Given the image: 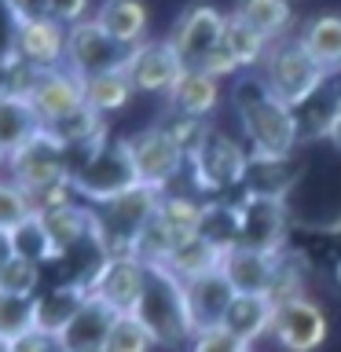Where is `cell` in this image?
Segmentation results:
<instances>
[{"label":"cell","mask_w":341,"mask_h":352,"mask_svg":"<svg viewBox=\"0 0 341 352\" xmlns=\"http://www.w3.org/2000/svg\"><path fill=\"white\" fill-rule=\"evenodd\" d=\"M231 107H235L242 143L253 158H294L301 147V125L297 110L283 103L264 85L261 74H239L231 85Z\"/></svg>","instance_id":"cell-1"},{"label":"cell","mask_w":341,"mask_h":352,"mask_svg":"<svg viewBox=\"0 0 341 352\" xmlns=\"http://www.w3.org/2000/svg\"><path fill=\"white\" fill-rule=\"evenodd\" d=\"M162 195L136 184L132 191L92 206V242L103 257H136V242L151 217L158 213Z\"/></svg>","instance_id":"cell-2"},{"label":"cell","mask_w":341,"mask_h":352,"mask_svg":"<svg viewBox=\"0 0 341 352\" xmlns=\"http://www.w3.org/2000/svg\"><path fill=\"white\" fill-rule=\"evenodd\" d=\"M136 316L147 323L158 349H169V352L191 345L198 334L191 305H187V286L169 268H162V264H151V283H147V294H143Z\"/></svg>","instance_id":"cell-3"},{"label":"cell","mask_w":341,"mask_h":352,"mask_svg":"<svg viewBox=\"0 0 341 352\" xmlns=\"http://www.w3.org/2000/svg\"><path fill=\"white\" fill-rule=\"evenodd\" d=\"M70 180L77 198L88 206H103L110 198L132 191L140 184V176H136V165H132L125 136H107L96 151H88L81 165L70 173Z\"/></svg>","instance_id":"cell-4"},{"label":"cell","mask_w":341,"mask_h":352,"mask_svg":"<svg viewBox=\"0 0 341 352\" xmlns=\"http://www.w3.org/2000/svg\"><path fill=\"white\" fill-rule=\"evenodd\" d=\"M250 162H253V154H250L246 143L228 136V132H220V129H213L202 140V147L187 158V173H191V184L202 195L228 198L231 191L246 187Z\"/></svg>","instance_id":"cell-5"},{"label":"cell","mask_w":341,"mask_h":352,"mask_svg":"<svg viewBox=\"0 0 341 352\" xmlns=\"http://www.w3.org/2000/svg\"><path fill=\"white\" fill-rule=\"evenodd\" d=\"M257 74L264 77V85H268L283 103H290L297 110L319 85L327 81L330 70H323V66H319L312 55L301 48V41H297V33H294V37L272 44L268 59L261 63Z\"/></svg>","instance_id":"cell-6"},{"label":"cell","mask_w":341,"mask_h":352,"mask_svg":"<svg viewBox=\"0 0 341 352\" xmlns=\"http://www.w3.org/2000/svg\"><path fill=\"white\" fill-rule=\"evenodd\" d=\"M125 143H129V154H132V165H136L140 184L151 187V191H158V195L169 191L187 169V154L180 151V143L162 129V121L129 132Z\"/></svg>","instance_id":"cell-7"},{"label":"cell","mask_w":341,"mask_h":352,"mask_svg":"<svg viewBox=\"0 0 341 352\" xmlns=\"http://www.w3.org/2000/svg\"><path fill=\"white\" fill-rule=\"evenodd\" d=\"M151 283V264L140 257H107L99 268L88 275V297L107 305L114 316H136L140 301Z\"/></svg>","instance_id":"cell-8"},{"label":"cell","mask_w":341,"mask_h":352,"mask_svg":"<svg viewBox=\"0 0 341 352\" xmlns=\"http://www.w3.org/2000/svg\"><path fill=\"white\" fill-rule=\"evenodd\" d=\"M239 246L257 250V253H283L286 239H290V206L279 195H257L242 191L239 195Z\"/></svg>","instance_id":"cell-9"},{"label":"cell","mask_w":341,"mask_h":352,"mask_svg":"<svg viewBox=\"0 0 341 352\" xmlns=\"http://www.w3.org/2000/svg\"><path fill=\"white\" fill-rule=\"evenodd\" d=\"M4 165H8L11 180L19 187H26L30 195H37L52 184L70 180V151H66L48 129H41L37 136H33L26 147H19Z\"/></svg>","instance_id":"cell-10"},{"label":"cell","mask_w":341,"mask_h":352,"mask_svg":"<svg viewBox=\"0 0 341 352\" xmlns=\"http://www.w3.org/2000/svg\"><path fill=\"white\" fill-rule=\"evenodd\" d=\"M224 30H228V15L213 4H191L176 19V26L169 33L173 48L180 52V59L187 70H202L220 44H224Z\"/></svg>","instance_id":"cell-11"},{"label":"cell","mask_w":341,"mask_h":352,"mask_svg":"<svg viewBox=\"0 0 341 352\" xmlns=\"http://www.w3.org/2000/svg\"><path fill=\"white\" fill-rule=\"evenodd\" d=\"M125 74L132 77L136 92H147V96H162L169 99L173 88L180 85V77L187 74V66L180 59V52L173 48L169 37H158V41H143L140 48L129 52L125 59Z\"/></svg>","instance_id":"cell-12"},{"label":"cell","mask_w":341,"mask_h":352,"mask_svg":"<svg viewBox=\"0 0 341 352\" xmlns=\"http://www.w3.org/2000/svg\"><path fill=\"white\" fill-rule=\"evenodd\" d=\"M125 59H129V52L99 26L96 15L70 26V37H66V66L77 77L88 81V77H99L107 70H121Z\"/></svg>","instance_id":"cell-13"},{"label":"cell","mask_w":341,"mask_h":352,"mask_svg":"<svg viewBox=\"0 0 341 352\" xmlns=\"http://www.w3.org/2000/svg\"><path fill=\"white\" fill-rule=\"evenodd\" d=\"M327 334H330L327 312L308 294L275 305L272 338L279 341V349H286V352H316L327 341Z\"/></svg>","instance_id":"cell-14"},{"label":"cell","mask_w":341,"mask_h":352,"mask_svg":"<svg viewBox=\"0 0 341 352\" xmlns=\"http://www.w3.org/2000/svg\"><path fill=\"white\" fill-rule=\"evenodd\" d=\"M26 99L37 110L41 125H52V121L74 114L77 107H85V77H77L70 66L44 70V74H37V81L26 92Z\"/></svg>","instance_id":"cell-15"},{"label":"cell","mask_w":341,"mask_h":352,"mask_svg":"<svg viewBox=\"0 0 341 352\" xmlns=\"http://www.w3.org/2000/svg\"><path fill=\"white\" fill-rule=\"evenodd\" d=\"M66 37H70V26H63L59 19L26 22L15 33V55L41 74L59 70V66H66Z\"/></svg>","instance_id":"cell-16"},{"label":"cell","mask_w":341,"mask_h":352,"mask_svg":"<svg viewBox=\"0 0 341 352\" xmlns=\"http://www.w3.org/2000/svg\"><path fill=\"white\" fill-rule=\"evenodd\" d=\"M341 118V70H330L327 81L297 107V125H301V143L330 140V129Z\"/></svg>","instance_id":"cell-17"},{"label":"cell","mask_w":341,"mask_h":352,"mask_svg":"<svg viewBox=\"0 0 341 352\" xmlns=\"http://www.w3.org/2000/svg\"><path fill=\"white\" fill-rule=\"evenodd\" d=\"M114 312L107 305H99L88 297V305L70 319V327L55 338L59 352H107L110 345V330H114Z\"/></svg>","instance_id":"cell-18"},{"label":"cell","mask_w":341,"mask_h":352,"mask_svg":"<svg viewBox=\"0 0 341 352\" xmlns=\"http://www.w3.org/2000/svg\"><path fill=\"white\" fill-rule=\"evenodd\" d=\"M220 81L206 70H187L180 77V85L173 88V96L165 99V114L176 118H195V121H209L220 107Z\"/></svg>","instance_id":"cell-19"},{"label":"cell","mask_w":341,"mask_h":352,"mask_svg":"<svg viewBox=\"0 0 341 352\" xmlns=\"http://www.w3.org/2000/svg\"><path fill=\"white\" fill-rule=\"evenodd\" d=\"M228 283L235 286V294H268L275 286V272H279V253H257V250H228L224 268Z\"/></svg>","instance_id":"cell-20"},{"label":"cell","mask_w":341,"mask_h":352,"mask_svg":"<svg viewBox=\"0 0 341 352\" xmlns=\"http://www.w3.org/2000/svg\"><path fill=\"white\" fill-rule=\"evenodd\" d=\"M85 305H88V286L85 283L66 279V283L48 286V290L37 294V330L48 338H59Z\"/></svg>","instance_id":"cell-21"},{"label":"cell","mask_w":341,"mask_h":352,"mask_svg":"<svg viewBox=\"0 0 341 352\" xmlns=\"http://www.w3.org/2000/svg\"><path fill=\"white\" fill-rule=\"evenodd\" d=\"M44 228H48L52 250H55V264L66 261L74 250H81L92 242V206L88 202H74L63 209H48L41 213Z\"/></svg>","instance_id":"cell-22"},{"label":"cell","mask_w":341,"mask_h":352,"mask_svg":"<svg viewBox=\"0 0 341 352\" xmlns=\"http://www.w3.org/2000/svg\"><path fill=\"white\" fill-rule=\"evenodd\" d=\"M96 22L114 37L125 52L140 48L143 41H151V11L143 0H103L96 11Z\"/></svg>","instance_id":"cell-23"},{"label":"cell","mask_w":341,"mask_h":352,"mask_svg":"<svg viewBox=\"0 0 341 352\" xmlns=\"http://www.w3.org/2000/svg\"><path fill=\"white\" fill-rule=\"evenodd\" d=\"M184 286H187V305H191V316H195L198 330L220 327V323H224V316H228V308H231V301L239 297L224 272L202 275V279L184 283Z\"/></svg>","instance_id":"cell-24"},{"label":"cell","mask_w":341,"mask_h":352,"mask_svg":"<svg viewBox=\"0 0 341 352\" xmlns=\"http://www.w3.org/2000/svg\"><path fill=\"white\" fill-rule=\"evenodd\" d=\"M41 129L44 125H41V118H37V110H33L30 99L4 88V92H0V154L11 158V154L19 147H26Z\"/></svg>","instance_id":"cell-25"},{"label":"cell","mask_w":341,"mask_h":352,"mask_svg":"<svg viewBox=\"0 0 341 352\" xmlns=\"http://www.w3.org/2000/svg\"><path fill=\"white\" fill-rule=\"evenodd\" d=\"M272 323H275V301L268 294H239L220 327H228L239 341L253 345L257 338L272 334Z\"/></svg>","instance_id":"cell-26"},{"label":"cell","mask_w":341,"mask_h":352,"mask_svg":"<svg viewBox=\"0 0 341 352\" xmlns=\"http://www.w3.org/2000/svg\"><path fill=\"white\" fill-rule=\"evenodd\" d=\"M297 41L323 70H341V15L338 11L312 15L297 30Z\"/></svg>","instance_id":"cell-27"},{"label":"cell","mask_w":341,"mask_h":352,"mask_svg":"<svg viewBox=\"0 0 341 352\" xmlns=\"http://www.w3.org/2000/svg\"><path fill=\"white\" fill-rule=\"evenodd\" d=\"M162 268H169L180 283H195V279H202V275H213V272L224 268V250H217L213 242H206L202 235H187Z\"/></svg>","instance_id":"cell-28"},{"label":"cell","mask_w":341,"mask_h":352,"mask_svg":"<svg viewBox=\"0 0 341 352\" xmlns=\"http://www.w3.org/2000/svg\"><path fill=\"white\" fill-rule=\"evenodd\" d=\"M239 228H242L239 198H213V202H202L195 235H202L206 242H213L217 250L228 253L239 246Z\"/></svg>","instance_id":"cell-29"},{"label":"cell","mask_w":341,"mask_h":352,"mask_svg":"<svg viewBox=\"0 0 341 352\" xmlns=\"http://www.w3.org/2000/svg\"><path fill=\"white\" fill-rule=\"evenodd\" d=\"M132 99H136V85H132V77L125 74V66H121V70H107L99 77H88V81H85V107H92L99 118L121 114Z\"/></svg>","instance_id":"cell-30"},{"label":"cell","mask_w":341,"mask_h":352,"mask_svg":"<svg viewBox=\"0 0 341 352\" xmlns=\"http://www.w3.org/2000/svg\"><path fill=\"white\" fill-rule=\"evenodd\" d=\"M231 15H239L246 26H253L257 33H264L272 44L294 37V33H290V26H294V8H290V0H239Z\"/></svg>","instance_id":"cell-31"},{"label":"cell","mask_w":341,"mask_h":352,"mask_svg":"<svg viewBox=\"0 0 341 352\" xmlns=\"http://www.w3.org/2000/svg\"><path fill=\"white\" fill-rule=\"evenodd\" d=\"M224 48L235 55V63H239L242 74H257L261 63L268 59V52H272V41L264 37V33H257L253 26H246V22H242L239 15H228Z\"/></svg>","instance_id":"cell-32"},{"label":"cell","mask_w":341,"mask_h":352,"mask_svg":"<svg viewBox=\"0 0 341 352\" xmlns=\"http://www.w3.org/2000/svg\"><path fill=\"white\" fill-rule=\"evenodd\" d=\"M297 165L294 158H253L250 162V176L242 191H257V195H279L286 198V191L297 184Z\"/></svg>","instance_id":"cell-33"},{"label":"cell","mask_w":341,"mask_h":352,"mask_svg":"<svg viewBox=\"0 0 341 352\" xmlns=\"http://www.w3.org/2000/svg\"><path fill=\"white\" fill-rule=\"evenodd\" d=\"M184 239H187L184 231H176L162 213H154L151 224L143 228L140 242H136V257H140L143 264H165V261H169L173 253H176V246H180Z\"/></svg>","instance_id":"cell-34"},{"label":"cell","mask_w":341,"mask_h":352,"mask_svg":"<svg viewBox=\"0 0 341 352\" xmlns=\"http://www.w3.org/2000/svg\"><path fill=\"white\" fill-rule=\"evenodd\" d=\"M11 242H15V257L22 261H33V264H55V250H52V239H48V228H44L41 213H33L26 224H19L11 231Z\"/></svg>","instance_id":"cell-35"},{"label":"cell","mask_w":341,"mask_h":352,"mask_svg":"<svg viewBox=\"0 0 341 352\" xmlns=\"http://www.w3.org/2000/svg\"><path fill=\"white\" fill-rule=\"evenodd\" d=\"M30 330H37V297L0 294V338L19 341Z\"/></svg>","instance_id":"cell-36"},{"label":"cell","mask_w":341,"mask_h":352,"mask_svg":"<svg viewBox=\"0 0 341 352\" xmlns=\"http://www.w3.org/2000/svg\"><path fill=\"white\" fill-rule=\"evenodd\" d=\"M154 349H158V341H154V334L140 316H118L114 319L107 352H154Z\"/></svg>","instance_id":"cell-37"},{"label":"cell","mask_w":341,"mask_h":352,"mask_svg":"<svg viewBox=\"0 0 341 352\" xmlns=\"http://www.w3.org/2000/svg\"><path fill=\"white\" fill-rule=\"evenodd\" d=\"M41 279H44V268L33 261H8L0 268V294H15V297H37L41 294Z\"/></svg>","instance_id":"cell-38"},{"label":"cell","mask_w":341,"mask_h":352,"mask_svg":"<svg viewBox=\"0 0 341 352\" xmlns=\"http://www.w3.org/2000/svg\"><path fill=\"white\" fill-rule=\"evenodd\" d=\"M33 213H37V206L26 187H19L15 180H0V231H15Z\"/></svg>","instance_id":"cell-39"},{"label":"cell","mask_w":341,"mask_h":352,"mask_svg":"<svg viewBox=\"0 0 341 352\" xmlns=\"http://www.w3.org/2000/svg\"><path fill=\"white\" fill-rule=\"evenodd\" d=\"M158 213L169 220L176 231H184V235H195L198 213H202V202H195V198H187V195L165 191V195H162V202H158Z\"/></svg>","instance_id":"cell-40"},{"label":"cell","mask_w":341,"mask_h":352,"mask_svg":"<svg viewBox=\"0 0 341 352\" xmlns=\"http://www.w3.org/2000/svg\"><path fill=\"white\" fill-rule=\"evenodd\" d=\"M162 129L169 132V136L180 143V151L187 154V158H191V154L202 147V140L209 136V132H213V125H209V121H195V118H176V114H165L162 118Z\"/></svg>","instance_id":"cell-41"},{"label":"cell","mask_w":341,"mask_h":352,"mask_svg":"<svg viewBox=\"0 0 341 352\" xmlns=\"http://www.w3.org/2000/svg\"><path fill=\"white\" fill-rule=\"evenodd\" d=\"M187 352H250V345L239 341L228 327H206V330L195 334V341L187 345Z\"/></svg>","instance_id":"cell-42"},{"label":"cell","mask_w":341,"mask_h":352,"mask_svg":"<svg viewBox=\"0 0 341 352\" xmlns=\"http://www.w3.org/2000/svg\"><path fill=\"white\" fill-rule=\"evenodd\" d=\"M8 11L15 15L19 26H26V22H44V19H55L52 15V0H4Z\"/></svg>","instance_id":"cell-43"},{"label":"cell","mask_w":341,"mask_h":352,"mask_svg":"<svg viewBox=\"0 0 341 352\" xmlns=\"http://www.w3.org/2000/svg\"><path fill=\"white\" fill-rule=\"evenodd\" d=\"M88 8H92V0H52V15L59 19L63 26H77V22L92 19Z\"/></svg>","instance_id":"cell-44"},{"label":"cell","mask_w":341,"mask_h":352,"mask_svg":"<svg viewBox=\"0 0 341 352\" xmlns=\"http://www.w3.org/2000/svg\"><path fill=\"white\" fill-rule=\"evenodd\" d=\"M11 352H59V345H55V338L41 334V330H30L19 341H11Z\"/></svg>","instance_id":"cell-45"},{"label":"cell","mask_w":341,"mask_h":352,"mask_svg":"<svg viewBox=\"0 0 341 352\" xmlns=\"http://www.w3.org/2000/svg\"><path fill=\"white\" fill-rule=\"evenodd\" d=\"M15 33H19V22L8 11L4 0H0V59H8V55L15 52Z\"/></svg>","instance_id":"cell-46"},{"label":"cell","mask_w":341,"mask_h":352,"mask_svg":"<svg viewBox=\"0 0 341 352\" xmlns=\"http://www.w3.org/2000/svg\"><path fill=\"white\" fill-rule=\"evenodd\" d=\"M8 261H15V242H11V231H0V268Z\"/></svg>","instance_id":"cell-47"},{"label":"cell","mask_w":341,"mask_h":352,"mask_svg":"<svg viewBox=\"0 0 341 352\" xmlns=\"http://www.w3.org/2000/svg\"><path fill=\"white\" fill-rule=\"evenodd\" d=\"M327 143H330L334 151H341V118H338V125L330 129V140H327Z\"/></svg>","instance_id":"cell-48"},{"label":"cell","mask_w":341,"mask_h":352,"mask_svg":"<svg viewBox=\"0 0 341 352\" xmlns=\"http://www.w3.org/2000/svg\"><path fill=\"white\" fill-rule=\"evenodd\" d=\"M0 352H11V341H4V338H0Z\"/></svg>","instance_id":"cell-49"},{"label":"cell","mask_w":341,"mask_h":352,"mask_svg":"<svg viewBox=\"0 0 341 352\" xmlns=\"http://www.w3.org/2000/svg\"><path fill=\"white\" fill-rule=\"evenodd\" d=\"M338 279H341V264H338Z\"/></svg>","instance_id":"cell-50"},{"label":"cell","mask_w":341,"mask_h":352,"mask_svg":"<svg viewBox=\"0 0 341 352\" xmlns=\"http://www.w3.org/2000/svg\"><path fill=\"white\" fill-rule=\"evenodd\" d=\"M0 162H8V158H4V154H0Z\"/></svg>","instance_id":"cell-51"}]
</instances>
